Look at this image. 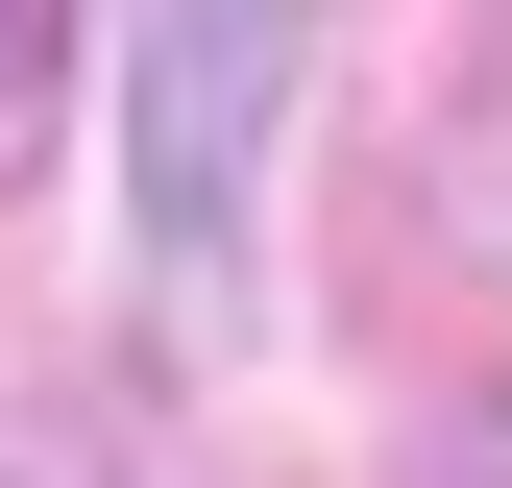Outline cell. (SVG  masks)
<instances>
[{"instance_id":"cell-2","label":"cell","mask_w":512,"mask_h":488,"mask_svg":"<svg viewBox=\"0 0 512 488\" xmlns=\"http://www.w3.org/2000/svg\"><path fill=\"white\" fill-rule=\"evenodd\" d=\"M49 98H74V0H0V171L49 147Z\"/></svg>"},{"instance_id":"cell-3","label":"cell","mask_w":512,"mask_h":488,"mask_svg":"<svg viewBox=\"0 0 512 488\" xmlns=\"http://www.w3.org/2000/svg\"><path fill=\"white\" fill-rule=\"evenodd\" d=\"M415 488H512V415H439V464Z\"/></svg>"},{"instance_id":"cell-1","label":"cell","mask_w":512,"mask_h":488,"mask_svg":"<svg viewBox=\"0 0 512 488\" xmlns=\"http://www.w3.org/2000/svg\"><path fill=\"white\" fill-rule=\"evenodd\" d=\"M293 74H317V0H122V220H147L171 293L244 269L269 147H293Z\"/></svg>"}]
</instances>
